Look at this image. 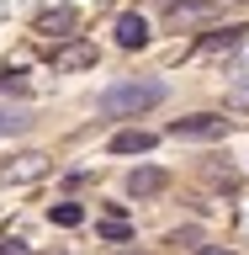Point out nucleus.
Instances as JSON below:
<instances>
[{"instance_id": "14", "label": "nucleus", "mask_w": 249, "mask_h": 255, "mask_svg": "<svg viewBox=\"0 0 249 255\" xmlns=\"http://www.w3.org/2000/svg\"><path fill=\"white\" fill-rule=\"evenodd\" d=\"M101 239H111V245H127V239H133V229H127L122 218H106V223H101Z\"/></svg>"}, {"instance_id": "6", "label": "nucleus", "mask_w": 249, "mask_h": 255, "mask_svg": "<svg viewBox=\"0 0 249 255\" xmlns=\"http://www.w3.org/2000/svg\"><path fill=\"white\" fill-rule=\"evenodd\" d=\"M111 32H117V48H127V53H133V48H143V43H149V21H143L138 11H122V16H117V27H111Z\"/></svg>"}, {"instance_id": "5", "label": "nucleus", "mask_w": 249, "mask_h": 255, "mask_svg": "<svg viewBox=\"0 0 249 255\" xmlns=\"http://www.w3.org/2000/svg\"><path fill=\"white\" fill-rule=\"evenodd\" d=\"M170 186V175L159 170V165H138V170H127V197H159V191Z\"/></svg>"}, {"instance_id": "3", "label": "nucleus", "mask_w": 249, "mask_h": 255, "mask_svg": "<svg viewBox=\"0 0 249 255\" xmlns=\"http://www.w3.org/2000/svg\"><path fill=\"white\" fill-rule=\"evenodd\" d=\"M43 175H48V154H37V149L11 154L0 165V181H11V186H27V181H43Z\"/></svg>"}, {"instance_id": "23", "label": "nucleus", "mask_w": 249, "mask_h": 255, "mask_svg": "<svg viewBox=\"0 0 249 255\" xmlns=\"http://www.w3.org/2000/svg\"><path fill=\"white\" fill-rule=\"evenodd\" d=\"M53 255H64V250H53Z\"/></svg>"}, {"instance_id": "1", "label": "nucleus", "mask_w": 249, "mask_h": 255, "mask_svg": "<svg viewBox=\"0 0 249 255\" xmlns=\"http://www.w3.org/2000/svg\"><path fill=\"white\" fill-rule=\"evenodd\" d=\"M165 96H170V85H165V80L138 75V80H122V85H111V91L95 101V112H101V117H138V112L159 107Z\"/></svg>"}, {"instance_id": "10", "label": "nucleus", "mask_w": 249, "mask_h": 255, "mask_svg": "<svg viewBox=\"0 0 249 255\" xmlns=\"http://www.w3.org/2000/svg\"><path fill=\"white\" fill-rule=\"evenodd\" d=\"M244 32H249V27H218V32H207V37H202V48H196V53H223V48H239V43H244Z\"/></svg>"}, {"instance_id": "9", "label": "nucleus", "mask_w": 249, "mask_h": 255, "mask_svg": "<svg viewBox=\"0 0 249 255\" xmlns=\"http://www.w3.org/2000/svg\"><path fill=\"white\" fill-rule=\"evenodd\" d=\"M154 143H159V138L149 133V128H122V133L111 138V154H149Z\"/></svg>"}, {"instance_id": "13", "label": "nucleus", "mask_w": 249, "mask_h": 255, "mask_svg": "<svg viewBox=\"0 0 249 255\" xmlns=\"http://www.w3.org/2000/svg\"><path fill=\"white\" fill-rule=\"evenodd\" d=\"M202 175H207V181H212V186H228V191L239 186V175L228 170V165H202Z\"/></svg>"}, {"instance_id": "15", "label": "nucleus", "mask_w": 249, "mask_h": 255, "mask_svg": "<svg viewBox=\"0 0 249 255\" xmlns=\"http://www.w3.org/2000/svg\"><path fill=\"white\" fill-rule=\"evenodd\" d=\"M21 85H27V75H21V69H5V75H0V96L21 91Z\"/></svg>"}, {"instance_id": "20", "label": "nucleus", "mask_w": 249, "mask_h": 255, "mask_svg": "<svg viewBox=\"0 0 249 255\" xmlns=\"http://www.w3.org/2000/svg\"><path fill=\"white\" fill-rule=\"evenodd\" d=\"M154 5H165V11H170V5H180V0H154Z\"/></svg>"}, {"instance_id": "4", "label": "nucleus", "mask_w": 249, "mask_h": 255, "mask_svg": "<svg viewBox=\"0 0 249 255\" xmlns=\"http://www.w3.org/2000/svg\"><path fill=\"white\" fill-rule=\"evenodd\" d=\"M165 16H170V27H207V21H218V5L212 0H180Z\"/></svg>"}, {"instance_id": "2", "label": "nucleus", "mask_w": 249, "mask_h": 255, "mask_svg": "<svg viewBox=\"0 0 249 255\" xmlns=\"http://www.w3.org/2000/svg\"><path fill=\"white\" fill-rule=\"evenodd\" d=\"M170 133H175V138L218 143V138H228V133H234V123H228V117H218V112H196V117H175V123H170Z\"/></svg>"}, {"instance_id": "7", "label": "nucleus", "mask_w": 249, "mask_h": 255, "mask_svg": "<svg viewBox=\"0 0 249 255\" xmlns=\"http://www.w3.org/2000/svg\"><path fill=\"white\" fill-rule=\"evenodd\" d=\"M53 69H95V43H64V48H53Z\"/></svg>"}, {"instance_id": "22", "label": "nucleus", "mask_w": 249, "mask_h": 255, "mask_svg": "<svg viewBox=\"0 0 249 255\" xmlns=\"http://www.w3.org/2000/svg\"><path fill=\"white\" fill-rule=\"evenodd\" d=\"M207 255H223V250H207Z\"/></svg>"}, {"instance_id": "11", "label": "nucleus", "mask_w": 249, "mask_h": 255, "mask_svg": "<svg viewBox=\"0 0 249 255\" xmlns=\"http://www.w3.org/2000/svg\"><path fill=\"white\" fill-rule=\"evenodd\" d=\"M48 223H59V229H80V223H85V207H80V202H53V207H48Z\"/></svg>"}, {"instance_id": "8", "label": "nucleus", "mask_w": 249, "mask_h": 255, "mask_svg": "<svg viewBox=\"0 0 249 255\" xmlns=\"http://www.w3.org/2000/svg\"><path fill=\"white\" fill-rule=\"evenodd\" d=\"M75 21H80L75 5H59V11H43V16H37V32H43V37H69Z\"/></svg>"}, {"instance_id": "17", "label": "nucleus", "mask_w": 249, "mask_h": 255, "mask_svg": "<svg viewBox=\"0 0 249 255\" xmlns=\"http://www.w3.org/2000/svg\"><path fill=\"white\" fill-rule=\"evenodd\" d=\"M0 255H32V250H27V239H16V234H5V239H0Z\"/></svg>"}, {"instance_id": "19", "label": "nucleus", "mask_w": 249, "mask_h": 255, "mask_svg": "<svg viewBox=\"0 0 249 255\" xmlns=\"http://www.w3.org/2000/svg\"><path fill=\"white\" fill-rule=\"evenodd\" d=\"M111 255H149V250H138V245H122V250H111Z\"/></svg>"}, {"instance_id": "16", "label": "nucleus", "mask_w": 249, "mask_h": 255, "mask_svg": "<svg viewBox=\"0 0 249 255\" xmlns=\"http://www.w3.org/2000/svg\"><path fill=\"white\" fill-rule=\"evenodd\" d=\"M228 101H234V107H249V80H244V75L228 85Z\"/></svg>"}, {"instance_id": "21", "label": "nucleus", "mask_w": 249, "mask_h": 255, "mask_svg": "<svg viewBox=\"0 0 249 255\" xmlns=\"http://www.w3.org/2000/svg\"><path fill=\"white\" fill-rule=\"evenodd\" d=\"M234 5H249V0H234Z\"/></svg>"}, {"instance_id": "18", "label": "nucleus", "mask_w": 249, "mask_h": 255, "mask_svg": "<svg viewBox=\"0 0 249 255\" xmlns=\"http://www.w3.org/2000/svg\"><path fill=\"white\" fill-rule=\"evenodd\" d=\"M170 245H186V250H196V229H175Z\"/></svg>"}, {"instance_id": "12", "label": "nucleus", "mask_w": 249, "mask_h": 255, "mask_svg": "<svg viewBox=\"0 0 249 255\" xmlns=\"http://www.w3.org/2000/svg\"><path fill=\"white\" fill-rule=\"evenodd\" d=\"M32 128V112L16 107V112H0V138H11V133H27Z\"/></svg>"}]
</instances>
